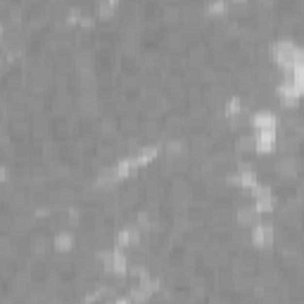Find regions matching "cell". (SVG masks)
<instances>
[{
    "label": "cell",
    "instance_id": "4",
    "mask_svg": "<svg viewBox=\"0 0 304 304\" xmlns=\"http://www.w3.org/2000/svg\"><path fill=\"white\" fill-rule=\"evenodd\" d=\"M271 238H273V231H271V226L257 223V226L252 228V240H254L257 245H266V242H271Z\"/></svg>",
    "mask_w": 304,
    "mask_h": 304
},
{
    "label": "cell",
    "instance_id": "1",
    "mask_svg": "<svg viewBox=\"0 0 304 304\" xmlns=\"http://www.w3.org/2000/svg\"><path fill=\"white\" fill-rule=\"evenodd\" d=\"M254 145L259 152H269L276 145V129L273 131H257V138H254Z\"/></svg>",
    "mask_w": 304,
    "mask_h": 304
},
{
    "label": "cell",
    "instance_id": "2",
    "mask_svg": "<svg viewBox=\"0 0 304 304\" xmlns=\"http://www.w3.org/2000/svg\"><path fill=\"white\" fill-rule=\"evenodd\" d=\"M252 124H254L257 131H273L276 129V117L271 112H257L252 117Z\"/></svg>",
    "mask_w": 304,
    "mask_h": 304
},
{
    "label": "cell",
    "instance_id": "7",
    "mask_svg": "<svg viewBox=\"0 0 304 304\" xmlns=\"http://www.w3.org/2000/svg\"><path fill=\"white\" fill-rule=\"evenodd\" d=\"M223 7V2H212V5H207V10H221Z\"/></svg>",
    "mask_w": 304,
    "mask_h": 304
},
{
    "label": "cell",
    "instance_id": "6",
    "mask_svg": "<svg viewBox=\"0 0 304 304\" xmlns=\"http://www.w3.org/2000/svg\"><path fill=\"white\" fill-rule=\"evenodd\" d=\"M114 7H117V2H102V5H100L102 12H109V10H114Z\"/></svg>",
    "mask_w": 304,
    "mask_h": 304
},
{
    "label": "cell",
    "instance_id": "3",
    "mask_svg": "<svg viewBox=\"0 0 304 304\" xmlns=\"http://www.w3.org/2000/svg\"><path fill=\"white\" fill-rule=\"evenodd\" d=\"M105 266H107L109 271L124 273V271H126V259H124V254H121L119 250H114V252H107V254H105Z\"/></svg>",
    "mask_w": 304,
    "mask_h": 304
},
{
    "label": "cell",
    "instance_id": "5",
    "mask_svg": "<svg viewBox=\"0 0 304 304\" xmlns=\"http://www.w3.org/2000/svg\"><path fill=\"white\" fill-rule=\"evenodd\" d=\"M71 242H74V240H71L69 233H60V236L55 238V245H57L60 250H69V247H71Z\"/></svg>",
    "mask_w": 304,
    "mask_h": 304
},
{
    "label": "cell",
    "instance_id": "8",
    "mask_svg": "<svg viewBox=\"0 0 304 304\" xmlns=\"http://www.w3.org/2000/svg\"><path fill=\"white\" fill-rule=\"evenodd\" d=\"M114 304H131V302H129V300H117Z\"/></svg>",
    "mask_w": 304,
    "mask_h": 304
}]
</instances>
